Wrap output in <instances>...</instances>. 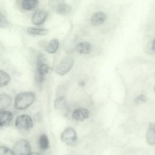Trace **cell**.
Here are the masks:
<instances>
[{
  "label": "cell",
  "mask_w": 155,
  "mask_h": 155,
  "mask_svg": "<svg viewBox=\"0 0 155 155\" xmlns=\"http://www.w3.org/2000/svg\"><path fill=\"white\" fill-rule=\"evenodd\" d=\"M61 140L62 142L68 145H74L77 140V134L75 130L72 127H68L65 128L61 135Z\"/></svg>",
  "instance_id": "4"
},
{
  "label": "cell",
  "mask_w": 155,
  "mask_h": 155,
  "mask_svg": "<svg viewBox=\"0 0 155 155\" xmlns=\"http://www.w3.org/2000/svg\"><path fill=\"white\" fill-rule=\"evenodd\" d=\"M12 150L13 155H29L31 153V147L28 140L20 139L15 142Z\"/></svg>",
  "instance_id": "2"
},
{
  "label": "cell",
  "mask_w": 155,
  "mask_h": 155,
  "mask_svg": "<svg viewBox=\"0 0 155 155\" xmlns=\"http://www.w3.org/2000/svg\"><path fill=\"white\" fill-rule=\"evenodd\" d=\"M39 145L42 150H45L49 147V140L47 136L42 134L39 138Z\"/></svg>",
  "instance_id": "18"
},
{
  "label": "cell",
  "mask_w": 155,
  "mask_h": 155,
  "mask_svg": "<svg viewBox=\"0 0 155 155\" xmlns=\"http://www.w3.org/2000/svg\"><path fill=\"white\" fill-rule=\"evenodd\" d=\"M48 13L46 11L39 10L36 11L32 15L31 21L35 25H40L42 24L47 19Z\"/></svg>",
  "instance_id": "8"
},
{
  "label": "cell",
  "mask_w": 155,
  "mask_h": 155,
  "mask_svg": "<svg viewBox=\"0 0 155 155\" xmlns=\"http://www.w3.org/2000/svg\"><path fill=\"white\" fill-rule=\"evenodd\" d=\"M27 32L31 35L35 36H43L47 34L48 30L45 28H36V27H29L27 29Z\"/></svg>",
  "instance_id": "16"
},
{
  "label": "cell",
  "mask_w": 155,
  "mask_h": 155,
  "mask_svg": "<svg viewBox=\"0 0 155 155\" xmlns=\"http://www.w3.org/2000/svg\"><path fill=\"white\" fill-rule=\"evenodd\" d=\"M38 4V0H22L21 7L23 10L30 11L35 9Z\"/></svg>",
  "instance_id": "15"
},
{
  "label": "cell",
  "mask_w": 155,
  "mask_h": 155,
  "mask_svg": "<svg viewBox=\"0 0 155 155\" xmlns=\"http://www.w3.org/2000/svg\"><path fill=\"white\" fill-rule=\"evenodd\" d=\"M35 99V94L32 92L25 91L20 93L15 97L14 107L16 110H25L31 105Z\"/></svg>",
  "instance_id": "1"
},
{
  "label": "cell",
  "mask_w": 155,
  "mask_h": 155,
  "mask_svg": "<svg viewBox=\"0 0 155 155\" xmlns=\"http://www.w3.org/2000/svg\"><path fill=\"white\" fill-rule=\"evenodd\" d=\"M147 101V97L144 94H139L134 99V104L135 105H139L145 103Z\"/></svg>",
  "instance_id": "22"
},
{
  "label": "cell",
  "mask_w": 155,
  "mask_h": 155,
  "mask_svg": "<svg viewBox=\"0 0 155 155\" xmlns=\"http://www.w3.org/2000/svg\"><path fill=\"white\" fill-rule=\"evenodd\" d=\"M50 70L49 66L45 63L37 65V69L35 74V80L38 85L41 84L45 80L46 74Z\"/></svg>",
  "instance_id": "6"
},
{
  "label": "cell",
  "mask_w": 155,
  "mask_h": 155,
  "mask_svg": "<svg viewBox=\"0 0 155 155\" xmlns=\"http://www.w3.org/2000/svg\"><path fill=\"white\" fill-rule=\"evenodd\" d=\"M90 116V111L85 108H78L75 109L71 114L73 120L77 122H82L87 119Z\"/></svg>",
  "instance_id": "7"
},
{
  "label": "cell",
  "mask_w": 155,
  "mask_h": 155,
  "mask_svg": "<svg viewBox=\"0 0 155 155\" xmlns=\"http://www.w3.org/2000/svg\"><path fill=\"white\" fill-rule=\"evenodd\" d=\"M0 155H13L12 150L6 147H0Z\"/></svg>",
  "instance_id": "23"
},
{
  "label": "cell",
  "mask_w": 155,
  "mask_h": 155,
  "mask_svg": "<svg viewBox=\"0 0 155 155\" xmlns=\"http://www.w3.org/2000/svg\"><path fill=\"white\" fill-rule=\"evenodd\" d=\"M146 140L148 145H155V123H151L148 125L146 133Z\"/></svg>",
  "instance_id": "10"
},
{
  "label": "cell",
  "mask_w": 155,
  "mask_h": 155,
  "mask_svg": "<svg viewBox=\"0 0 155 155\" xmlns=\"http://www.w3.org/2000/svg\"><path fill=\"white\" fill-rule=\"evenodd\" d=\"M15 126L21 130H30L33 126V122L30 116L22 114L16 117L15 120Z\"/></svg>",
  "instance_id": "5"
},
{
  "label": "cell",
  "mask_w": 155,
  "mask_h": 155,
  "mask_svg": "<svg viewBox=\"0 0 155 155\" xmlns=\"http://www.w3.org/2000/svg\"><path fill=\"white\" fill-rule=\"evenodd\" d=\"M65 2L64 0H50L48 1L49 7L54 11H56L61 5Z\"/></svg>",
  "instance_id": "21"
},
{
  "label": "cell",
  "mask_w": 155,
  "mask_h": 155,
  "mask_svg": "<svg viewBox=\"0 0 155 155\" xmlns=\"http://www.w3.org/2000/svg\"><path fill=\"white\" fill-rule=\"evenodd\" d=\"M151 48H152V50L155 52V39L153 40V42H152V45H151Z\"/></svg>",
  "instance_id": "24"
},
{
  "label": "cell",
  "mask_w": 155,
  "mask_h": 155,
  "mask_svg": "<svg viewBox=\"0 0 155 155\" xmlns=\"http://www.w3.org/2000/svg\"><path fill=\"white\" fill-rule=\"evenodd\" d=\"M12 103V97L7 94H1L0 95V110H4L8 108Z\"/></svg>",
  "instance_id": "14"
},
{
  "label": "cell",
  "mask_w": 155,
  "mask_h": 155,
  "mask_svg": "<svg viewBox=\"0 0 155 155\" xmlns=\"http://www.w3.org/2000/svg\"><path fill=\"white\" fill-rule=\"evenodd\" d=\"M154 92H155V86H154Z\"/></svg>",
  "instance_id": "27"
},
{
  "label": "cell",
  "mask_w": 155,
  "mask_h": 155,
  "mask_svg": "<svg viewBox=\"0 0 155 155\" xmlns=\"http://www.w3.org/2000/svg\"><path fill=\"white\" fill-rule=\"evenodd\" d=\"M107 15L101 11L94 13L90 18V22L93 26H99L104 24L107 20Z\"/></svg>",
  "instance_id": "9"
},
{
  "label": "cell",
  "mask_w": 155,
  "mask_h": 155,
  "mask_svg": "<svg viewBox=\"0 0 155 155\" xmlns=\"http://www.w3.org/2000/svg\"><path fill=\"white\" fill-rule=\"evenodd\" d=\"M59 46V40L57 39H53L48 42L45 50L48 53L54 54L58 50Z\"/></svg>",
  "instance_id": "13"
},
{
  "label": "cell",
  "mask_w": 155,
  "mask_h": 155,
  "mask_svg": "<svg viewBox=\"0 0 155 155\" xmlns=\"http://www.w3.org/2000/svg\"><path fill=\"white\" fill-rule=\"evenodd\" d=\"M67 105V99L65 96H59L54 101V108L57 110H62Z\"/></svg>",
  "instance_id": "17"
},
{
  "label": "cell",
  "mask_w": 155,
  "mask_h": 155,
  "mask_svg": "<svg viewBox=\"0 0 155 155\" xmlns=\"http://www.w3.org/2000/svg\"><path fill=\"white\" fill-rule=\"evenodd\" d=\"M78 84H79V86H81V87H82V86H84V85L85 84V83L84 81H81L79 82Z\"/></svg>",
  "instance_id": "25"
},
{
  "label": "cell",
  "mask_w": 155,
  "mask_h": 155,
  "mask_svg": "<svg viewBox=\"0 0 155 155\" xmlns=\"http://www.w3.org/2000/svg\"><path fill=\"white\" fill-rule=\"evenodd\" d=\"M74 64V59L71 56H65L57 64L55 71L61 76L67 74L72 68Z\"/></svg>",
  "instance_id": "3"
},
{
  "label": "cell",
  "mask_w": 155,
  "mask_h": 155,
  "mask_svg": "<svg viewBox=\"0 0 155 155\" xmlns=\"http://www.w3.org/2000/svg\"><path fill=\"white\" fill-rule=\"evenodd\" d=\"M10 75L3 70H0V87H3L8 84L10 82Z\"/></svg>",
  "instance_id": "19"
},
{
  "label": "cell",
  "mask_w": 155,
  "mask_h": 155,
  "mask_svg": "<svg viewBox=\"0 0 155 155\" xmlns=\"http://www.w3.org/2000/svg\"><path fill=\"white\" fill-rule=\"evenodd\" d=\"M71 10V7L70 5L65 2L61 5L55 12L60 15H67L68 14Z\"/></svg>",
  "instance_id": "20"
},
{
  "label": "cell",
  "mask_w": 155,
  "mask_h": 155,
  "mask_svg": "<svg viewBox=\"0 0 155 155\" xmlns=\"http://www.w3.org/2000/svg\"><path fill=\"white\" fill-rule=\"evenodd\" d=\"M29 155H39V154L37 152H31Z\"/></svg>",
  "instance_id": "26"
},
{
  "label": "cell",
  "mask_w": 155,
  "mask_h": 155,
  "mask_svg": "<svg viewBox=\"0 0 155 155\" xmlns=\"http://www.w3.org/2000/svg\"><path fill=\"white\" fill-rule=\"evenodd\" d=\"M76 50L80 54H87L91 51L92 45L88 42H81L76 45Z\"/></svg>",
  "instance_id": "11"
},
{
  "label": "cell",
  "mask_w": 155,
  "mask_h": 155,
  "mask_svg": "<svg viewBox=\"0 0 155 155\" xmlns=\"http://www.w3.org/2000/svg\"><path fill=\"white\" fill-rule=\"evenodd\" d=\"M13 119V114L9 111L2 110L0 113V127L8 125Z\"/></svg>",
  "instance_id": "12"
}]
</instances>
